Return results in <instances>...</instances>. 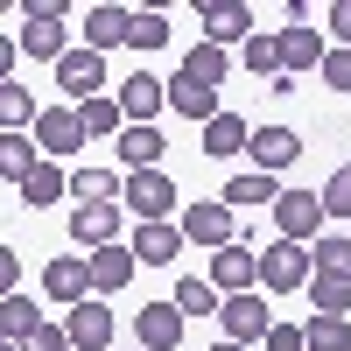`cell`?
Here are the masks:
<instances>
[{
  "mask_svg": "<svg viewBox=\"0 0 351 351\" xmlns=\"http://www.w3.org/2000/svg\"><path fill=\"white\" fill-rule=\"evenodd\" d=\"M267 351H309V330L302 324H274L267 330Z\"/></svg>",
  "mask_w": 351,
  "mask_h": 351,
  "instance_id": "cell-41",
  "label": "cell"
},
{
  "mask_svg": "<svg viewBox=\"0 0 351 351\" xmlns=\"http://www.w3.org/2000/svg\"><path fill=\"white\" fill-rule=\"evenodd\" d=\"M176 225H183L190 246H211V253H218V246H239V232H232V204H225V197H197Z\"/></svg>",
  "mask_w": 351,
  "mask_h": 351,
  "instance_id": "cell-4",
  "label": "cell"
},
{
  "mask_svg": "<svg viewBox=\"0 0 351 351\" xmlns=\"http://www.w3.org/2000/svg\"><path fill=\"white\" fill-rule=\"evenodd\" d=\"M309 281H316L309 246H295V239L260 246V288H267V295H295V288H309Z\"/></svg>",
  "mask_w": 351,
  "mask_h": 351,
  "instance_id": "cell-2",
  "label": "cell"
},
{
  "mask_svg": "<svg viewBox=\"0 0 351 351\" xmlns=\"http://www.w3.org/2000/svg\"><path fill=\"white\" fill-rule=\"evenodd\" d=\"M324 211H330V218H351V162L330 169V183H324Z\"/></svg>",
  "mask_w": 351,
  "mask_h": 351,
  "instance_id": "cell-38",
  "label": "cell"
},
{
  "mask_svg": "<svg viewBox=\"0 0 351 351\" xmlns=\"http://www.w3.org/2000/svg\"><path fill=\"white\" fill-rule=\"evenodd\" d=\"M0 288L21 295V253H8V246H0Z\"/></svg>",
  "mask_w": 351,
  "mask_h": 351,
  "instance_id": "cell-43",
  "label": "cell"
},
{
  "mask_svg": "<svg viewBox=\"0 0 351 351\" xmlns=\"http://www.w3.org/2000/svg\"><path fill=\"white\" fill-rule=\"evenodd\" d=\"M309 351H351V316H309Z\"/></svg>",
  "mask_w": 351,
  "mask_h": 351,
  "instance_id": "cell-35",
  "label": "cell"
},
{
  "mask_svg": "<svg viewBox=\"0 0 351 351\" xmlns=\"http://www.w3.org/2000/svg\"><path fill=\"white\" fill-rule=\"evenodd\" d=\"M21 49L28 56H43V64H64L71 56V36H64V21H71V8L64 0H21Z\"/></svg>",
  "mask_w": 351,
  "mask_h": 351,
  "instance_id": "cell-1",
  "label": "cell"
},
{
  "mask_svg": "<svg viewBox=\"0 0 351 351\" xmlns=\"http://www.w3.org/2000/svg\"><path fill=\"white\" fill-rule=\"evenodd\" d=\"M120 218H127V204H77V211H71V239H77L84 253L120 246Z\"/></svg>",
  "mask_w": 351,
  "mask_h": 351,
  "instance_id": "cell-11",
  "label": "cell"
},
{
  "mask_svg": "<svg viewBox=\"0 0 351 351\" xmlns=\"http://www.w3.org/2000/svg\"><path fill=\"white\" fill-rule=\"evenodd\" d=\"M120 106H127V127H155V112L169 106V77H155V71H134V77L120 84Z\"/></svg>",
  "mask_w": 351,
  "mask_h": 351,
  "instance_id": "cell-13",
  "label": "cell"
},
{
  "mask_svg": "<svg viewBox=\"0 0 351 351\" xmlns=\"http://www.w3.org/2000/svg\"><path fill=\"white\" fill-rule=\"evenodd\" d=\"M77 127H84V141H120V134H127V106H120V92L84 99V106H77Z\"/></svg>",
  "mask_w": 351,
  "mask_h": 351,
  "instance_id": "cell-20",
  "label": "cell"
},
{
  "mask_svg": "<svg viewBox=\"0 0 351 351\" xmlns=\"http://www.w3.org/2000/svg\"><path fill=\"white\" fill-rule=\"evenodd\" d=\"M211 351H253V344H232V337H225V344H211Z\"/></svg>",
  "mask_w": 351,
  "mask_h": 351,
  "instance_id": "cell-44",
  "label": "cell"
},
{
  "mask_svg": "<svg viewBox=\"0 0 351 351\" xmlns=\"http://www.w3.org/2000/svg\"><path fill=\"white\" fill-rule=\"evenodd\" d=\"M239 148H253V127L239 120V112H218V120L204 127V155H218V162H232Z\"/></svg>",
  "mask_w": 351,
  "mask_h": 351,
  "instance_id": "cell-25",
  "label": "cell"
},
{
  "mask_svg": "<svg viewBox=\"0 0 351 351\" xmlns=\"http://www.w3.org/2000/svg\"><path fill=\"white\" fill-rule=\"evenodd\" d=\"M14 351H71V330H64V324H43L36 337H21Z\"/></svg>",
  "mask_w": 351,
  "mask_h": 351,
  "instance_id": "cell-39",
  "label": "cell"
},
{
  "mask_svg": "<svg viewBox=\"0 0 351 351\" xmlns=\"http://www.w3.org/2000/svg\"><path fill=\"white\" fill-rule=\"evenodd\" d=\"M316 260V274H330V281H351V232H324V239L309 246Z\"/></svg>",
  "mask_w": 351,
  "mask_h": 351,
  "instance_id": "cell-30",
  "label": "cell"
},
{
  "mask_svg": "<svg viewBox=\"0 0 351 351\" xmlns=\"http://www.w3.org/2000/svg\"><path fill=\"white\" fill-rule=\"evenodd\" d=\"M169 106L183 112V120H204V127H211L218 112H225V106H218V92H211V84H190V77H169Z\"/></svg>",
  "mask_w": 351,
  "mask_h": 351,
  "instance_id": "cell-24",
  "label": "cell"
},
{
  "mask_svg": "<svg viewBox=\"0 0 351 351\" xmlns=\"http://www.w3.org/2000/svg\"><path fill=\"white\" fill-rule=\"evenodd\" d=\"M225 71H232V56H225V49H211V43H197V49H183V71H176V77L211 84V92H218V84H225Z\"/></svg>",
  "mask_w": 351,
  "mask_h": 351,
  "instance_id": "cell-27",
  "label": "cell"
},
{
  "mask_svg": "<svg viewBox=\"0 0 351 351\" xmlns=\"http://www.w3.org/2000/svg\"><path fill=\"white\" fill-rule=\"evenodd\" d=\"M43 162H49V155H36V141H28V134H0V176H8L14 190H21Z\"/></svg>",
  "mask_w": 351,
  "mask_h": 351,
  "instance_id": "cell-26",
  "label": "cell"
},
{
  "mask_svg": "<svg viewBox=\"0 0 351 351\" xmlns=\"http://www.w3.org/2000/svg\"><path fill=\"white\" fill-rule=\"evenodd\" d=\"M169 302L183 309V316H218V309H225V295H218L211 281H197V274H183V281H176V295H169Z\"/></svg>",
  "mask_w": 351,
  "mask_h": 351,
  "instance_id": "cell-32",
  "label": "cell"
},
{
  "mask_svg": "<svg viewBox=\"0 0 351 351\" xmlns=\"http://www.w3.org/2000/svg\"><path fill=\"white\" fill-rule=\"evenodd\" d=\"M281 64H288V77H309L330 64V43L316 28H281Z\"/></svg>",
  "mask_w": 351,
  "mask_h": 351,
  "instance_id": "cell-18",
  "label": "cell"
},
{
  "mask_svg": "<svg viewBox=\"0 0 351 351\" xmlns=\"http://www.w3.org/2000/svg\"><path fill=\"white\" fill-rule=\"evenodd\" d=\"M134 337H141V351H176L183 344V309L176 302H141L134 309Z\"/></svg>",
  "mask_w": 351,
  "mask_h": 351,
  "instance_id": "cell-12",
  "label": "cell"
},
{
  "mask_svg": "<svg viewBox=\"0 0 351 351\" xmlns=\"http://www.w3.org/2000/svg\"><path fill=\"white\" fill-rule=\"evenodd\" d=\"M64 190H71V183H64V169H56V162H43V169L28 176V183H21L14 197L28 204V211H43V204H56V197H64Z\"/></svg>",
  "mask_w": 351,
  "mask_h": 351,
  "instance_id": "cell-33",
  "label": "cell"
},
{
  "mask_svg": "<svg viewBox=\"0 0 351 351\" xmlns=\"http://www.w3.org/2000/svg\"><path fill=\"white\" fill-rule=\"evenodd\" d=\"M84 260H92V295H120V288L134 281V267H141L134 246H99V253H84Z\"/></svg>",
  "mask_w": 351,
  "mask_h": 351,
  "instance_id": "cell-19",
  "label": "cell"
},
{
  "mask_svg": "<svg viewBox=\"0 0 351 351\" xmlns=\"http://www.w3.org/2000/svg\"><path fill=\"white\" fill-rule=\"evenodd\" d=\"M218 197L232 204V211H260V204H281V183H274V176H260V169H246V176H232Z\"/></svg>",
  "mask_w": 351,
  "mask_h": 351,
  "instance_id": "cell-22",
  "label": "cell"
},
{
  "mask_svg": "<svg viewBox=\"0 0 351 351\" xmlns=\"http://www.w3.org/2000/svg\"><path fill=\"white\" fill-rule=\"evenodd\" d=\"M71 197H77V204H120L127 183H120L112 169H77V176H71Z\"/></svg>",
  "mask_w": 351,
  "mask_h": 351,
  "instance_id": "cell-28",
  "label": "cell"
},
{
  "mask_svg": "<svg viewBox=\"0 0 351 351\" xmlns=\"http://www.w3.org/2000/svg\"><path fill=\"white\" fill-rule=\"evenodd\" d=\"M112 148H120V162H127V176H134V169H162V148H169V141H162V127H127Z\"/></svg>",
  "mask_w": 351,
  "mask_h": 351,
  "instance_id": "cell-23",
  "label": "cell"
},
{
  "mask_svg": "<svg viewBox=\"0 0 351 351\" xmlns=\"http://www.w3.org/2000/svg\"><path fill=\"white\" fill-rule=\"evenodd\" d=\"M246 155H253L260 176H281L288 162L302 155V134H295V127H253V148H246Z\"/></svg>",
  "mask_w": 351,
  "mask_h": 351,
  "instance_id": "cell-16",
  "label": "cell"
},
{
  "mask_svg": "<svg viewBox=\"0 0 351 351\" xmlns=\"http://www.w3.org/2000/svg\"><path fill=\"white\" fill-rule=\"evenodd\" d=\"M120 204H127V211H134L141 225H169V211H176V183H169L162 169H134Z\"/></svg>",
  "mask_w": 351,
  "mask_h": 351,
  "instance_id": "cell-5",
  "label": "cell"
},
{
  "mask_svg": "<svg viewBox=\"0 0 351 351\" xmlns=\"http://www.w3.org/2000/svg\"><path fill=\"white\" fill-rule=\"evenodd\" d=\"M134 36V8H112V0H99V8H84V49H112Z\"/></svg>",
  "mask_w": 351,
  "mask_h": 351,
  "instance_id": "cell-17",
  "label": "cell"
},
{
  "mask_svg": "<svg viewBox=\"0 0 351 351\" xmlns=\"http://www.w3.org/2000/svg\"><path fill=\"white\" fill-rule=\"evenodd\" d=\"M324 190H281L274 204V225H281V239H295V246H316L324 239Z\"/></svg>",
  "mask_w": 351,
  "mask_h": 351,
  "instance_id": "cell-3",
  "label": "cell"
},
{
  "mask_svg": "<svg viewBox=\"0 0 351 351\" xmlns=\"http://www.w3.org/2000/svg\"><path fill=\"white\" fill-rule=\"evenodd\" d=\"M316 77H324L330 92H351V49H330V64L316 71Z\"/></svg>",
  "mask_w": 351,
  "mask_h": 351,
  "instance_id": "cell-40",
  "label": "cell"
},
{
  "mask_svg": "<svg viewBox=\"0 0 351 351\" xmlns=\"http://www.w3.org/2000/svg\"><path fill=\"white\" fill-rule=\"evenodd\" d=\"M204 281H211L218 288V295H246V288L260 281V253L239 239V246H218L211 253V274H204Z\"/></svg>",
  "mask_w": 351,
  "mask_h": 351,
  "instance_id": "cell-10",
  "label": "cell"
},
{
  "mask_svg": "<svg viewBox=\"0 0 351 351\" xmlns=\"http://www.w3.org/2000/svg\"><path fill=\"white\" fill-rule=\"evenodd\" d=\"M43 295H49L56 309L92 302V260H84V253H56L49 267H43Z\"/></svg>",
  "mask_w": 351,
  "mask_h": 351,
  "instance_id": "cell-6",
  "label": "cell"
},
{
  "mask_svg": "<svg viewBox=\"0 0 351 351\" xmlns=\"http://www.w3.org/2000/svg\"><path fill=\"white\" fill-rule=\"evenodd\" d=\"M141 56H148V49H162L169 43V21H162V8H148V14H134V36H127Z\"/></svg>",
  "mask_w": 351,
  "mask_h": 351,
  "instance_id": "cell-37",
  "label": "cell"
},
{
  "mask_svg": "<svg viewBox=\"0 0 351 351\" xmlns=\"http://www.w3.org/2000/svg\"><path fill=\"white\" fill-rule=\"evenodd\" d=\"M56 84H64V99H71V106L106 99V56H99V49H71L64 64H56Z\"/></svg>",
  "mask_w": 351,
  "mask_h": 351,
  "instance_id": "cell-9",
  "label": "cell"
},
{
  "mask_svg": "<svg viewBox=\"0 0 351 351\" xmlns=\"http://www.w3.org/2000/svg\"><path fill=\"white\" fill-rule=\"evenodd\" d=\"M246 71H253V77H267V84L288 77V64H281V28H260V36L246 43Z\"/></svg>",
  "mask_w": 351,
  "mask_h": 351,
  "instance_id": "cell-29",
  "label": "cell"
},
{
  "mask_svg": "<svg viewBox=\"0 0 351 351\" xmlns=\"http://www.w3.org/2000/svg\"><path fill=\"white\" fill-rule=\"evenodd\" d=\"M309 309H316V316H351V281L316 274V281H309Z\"/></svg>",
  "mask_w": 351,
  "mask_h": 351,
  "instance_id": "cell-34",
  "label": "cell"
},
{
  "mask_svg": "<svg viewBox=\"0 0 351 351\" xmlns=\"http://www.w3.org/2000/svg\"><path fill=\"white\" fill-rule=\"evenodd\" d=\"M36 148L56 162V155H77L84 148V127H77V106H43L36 120Z\"/></svg>",
  "mask_w": 351,
  "mask_h": 351,
  "instance_id": "cell-14",
  "label": "cell"
},
{
  "mask_svg": "<svg viewBox=\"0 0 351 351\" xmlns=\"http://www.w3.org/2000/svg\"><path fill=\"white\" fill-rule=\"evenodd\" d=\"M330 36H337V49H351V0H330Z\"/></svg>",
  "mask_w": 351,
  "mask_h": 351,
  "instance_id": "cell-42",
  "label": "cell"
},
{
  "mask_svg": "<svg viewBox=\"0 0 351 351\" xmlns=\"http://www.w3.org/2000/svg\"><path fill=\"white\" fill-rule=\"evenodd\" d=\"M176 253H183V225H141L134 232V260L141 267H169Z\"/></svg>",
  "mask_w": 351,
  "mask_h": 351,
  "instance_id": "cell-21",
  "label": "cell"
},
{
  "mask_svg": "<svg viewBox=\"0 0 351 351\" xmlns=\"http://www.w3.org/2000/svg\"><path fill=\"white\" fill-rule=\"evenodd\" d=\"M218 324H225V337L232 344H267V330H274V309H267V295L260 288H246V295H225V309H218Z\"/></svg>",
  "mask_w": 351,
  "mask_h": 351,
  "instance_id": "cell-8",
  "label": "cell"
},
{
  "mask_svg": "<svg viewBox=\"0 0 351 351\" xmlns=\"http://www.w3.org/2000/svg\"><path fill=\"white\" fill-rule=\"evenodd\" d=\"M0 330H8V344L36 337V330H43V309L28 302V295H0Z\"/></svg>",
  "mask_w": 351,
  "mask_h": 351,
  "instance_id": "cell-31",
  "label": "cell"
},
{
  "mask_svg": "<svg viewBox=\"0 0 351 351\" xmlns=\"http://www.w3.org/2000/svg\"><path fill=\"white\" fill-rule=\"evenodd\" d=\"M0 120H8V134H21V127H36V120H43V106H28L21 84H0Z\"/></svg>",
  "mask_w": 351,
  "mask_h": 351,
  "instance_id": "cell-36",
  "label": "cell"
},
{
  "mask_svg": "<svg viewBox=\"0 0 351 351\" xmlns=\"http://www.w3.org/2000/svg\"><path fill=\"white\" fill-rule=\"evenodd\" d=\"M197 21H204V43H211V49H232V43H253V36H260L246 0H204Z\"/></svg>",
  "mask_w": 351,
  "mask_h": 351,
  "instance_id": "cell-7",
  "label": "cell"
},
{
  "mask_svg": "<svg viewBox=\"0 0 351 351\" xmlns=\"http://www.w3.org/2000/svg\"><path fill=\"white\" fill-rule=\"evenodd\" d=\"M64 330H71V351H112V309L92 295L64 316Z\"/></svg>",
  "mask_w": 351,
  "mask_h": 351,
  "instance_id": "cell-15",
  "label": "cell"
}]
</instances>
